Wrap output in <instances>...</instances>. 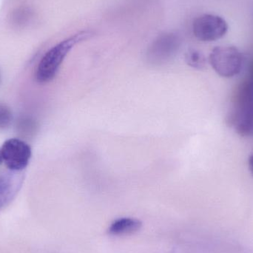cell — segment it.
Masks as SVG:
<instances>
[{"mask_svg":"<svg viewBox=\"0 0 253 253\" xmlns=\"http://www.w3.org/2000/svg\"><path fill=\"white\" fill-rule=\"evenodd\" d=\"M93 33L89 31H80L68 38L62 40L49 49L42 56L38 67L36 77L40 83H49L57 74L61 65L69 52L78 43L87 40L92 37Z\"/></svg>","mask_w":253,"mask_h":253,"instance_id":"cell-1","label":"cell"},{"mask_svg":"<svg viewBox=\"0 0 253 253\" xmlns=\"http://www.w3.org/2000/svg\"><path fill=\"white\" fill-rule=\"evenodd\" d=\"M209 62L220 77L231 78L242 71L244 57L240 50L234 46H217L210 54Z\"/></svg>","mask_w":253,"mask_h":253,"instance_id":"cell-2","label":"cell"},{"mask_svg":"<svg viewBox=\"0 0 253 253\" xmlns=\"http://www.w3.org/2000/svg\"><path fill=\"white\" fill-rule=\"evenodd\" d=\"M228 31L227 22L221 16L214 14H203L195 19L193 32L197 40L212 42L225 36Z\"/></svg>","mask_w":253,"mask_h":253,"instance_id":"cell-3","label":"cell"},{"mask_svg":"<svg viewBox=\"0 0 253 253\" xmlns=\"http://www.w3.org/2000/svg\"><path fill=\"white\" fill-rule=\"evenodd\" d=\"M2 160L12 171H22L29 164L31 148L19 138H10L4 141L1 149Z\"/></svg>","mask_w":253,"mask_h":253,"instance_id":"cell-4","label":"cell"},{"mask_svg":"<svg viewBox=\"0 0 253 253\" xmlns=\"http://www.w3.org/2000/svg\"><path fill=\"white\" fill-rule=\"evenodd\" d=\"M181 46V39L175 33H165L158 37L147 51V59L151 63L162 64L172 59Z\"/></svg>","mask_w":253,"mask_h":253,"instance_id":"cell-5","label":"cell"},{"mask_svg":"<svg viewBox=\"0 0 253 253\" xmlns=\"http://www.w3.org/2000/svg\"><path fill=\"white\" fill-rule=\"evenodd\" d=\"M24 181L22 171H7L0 175V210L17 196Z\"/></svg>","mask_w":253,"mask_h":253,"instance_id":"cell-6","label":"cell"},{"mask_svg":"<svg viewBox=\"0 0 253 253\" xmlns=\"http://www.w3.org/2000/svg\"><path fill=\"white\" fill-rule=\"evenodd\" d=\"M142 227V223L137 218H125L114 220L108 229V234L113 236H127L138 232Z\"/></svg>","mask_w":253,"mask_h":253,"instance_id":"cell-7","label":"cell"},{"mask_svg":"<svg viewBox=\"0 0 253 253\" xmlns=\"http://www.w3.org/2000/svg\"><path fill=\"white\" fill-rule=\"evenodd\" d=\"M185 61L191 68L203 70L206 68L207 59L205 55L196 49H190L185 54Z\"/></svg>","mask_w":253,"mask_h":253,"instance_id":"cell-8","label":"cell"},{"mask_svg":"<svg viewBox=\"0 0 253 253\" xmlns=\"http://www.w3.org/2000/svg\"><path fill=\"white\" fill-rule=\"evenodd\" d=\"M13 114L7 105L0 103V130L5 129L11 125Z\"/></svg>","mask_w":253,"mask_h":253,"instance_id":"cell-9","label":"cell"},{"mask_svg":"<svg viewBox=\"0 0 253 253\" xmlns=\"http://www.w3.org/2000/svg\"><path fill=\"white\" fill-rule=\"evenodd\" d=\"M248 165H249L250 170H251V173L253 175V153L250 156Z\"/></svg>","mask_w":253,"mask_h":253,"instance_id":"cell-10","label":"cell"},{"mask_svg":"<svg viewBox=\"0 0 253 253\" xmlns=\"http://www.w3.org/2000/svg\"><path fill=\"white\" fill-rule=\"evenodd\" d=\"M2 156H1V150H0V164L2 162Z\"/></svg>","mask_w":253,"mask_h":253,"instance_id":"cell-11","label":"cell"},{"mask_svg":"<svg viewBox=\"0 0 253 253\" xmlns=\"http://www.w3.org/2000/svg\"><path fill=\"white\" fill-rule=\"evenodd\" d=\"M0 79H1V77H0Z\"/></svg>","mask_w":253,"mask_h":253,"instance_id":"cell-12","label":"cell"}]
</instances>
